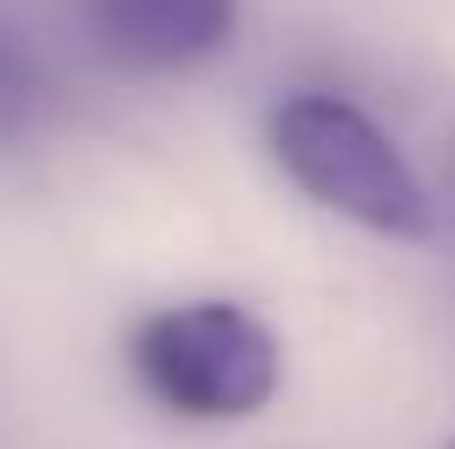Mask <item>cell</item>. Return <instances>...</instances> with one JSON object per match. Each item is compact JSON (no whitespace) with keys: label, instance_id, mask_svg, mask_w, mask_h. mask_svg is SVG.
Listing matches in <instances>:
<instances>
[{"label":"cell","instance_id":"4","mask_svg":"<svg viewBox=\"0 0 455 449\" xmlns=\"http://www.w3.org/2000/svg\"><path fill=\"white\" fill-rule=\"evenodd\" d=\"M34 113H40V73H34V60L13 46V34L0 27V139L27 132Z\"/></svg>","mask_w":455,"mask_h":449},{"label":"cell","instance_id":"3","mask_svg":"<svg viewBox=\"0 0 455 449\" xmlns=\"http://www.w3.org/2000/svg\"><path fill=\"white\" fill-rule=\"evenodd\" d=\"M86 20L119 67H198L238 34V0H86Z\"/></svg>","mask_w":455,"mask_h":449},{"label":"cell","instance_id":"1","mask_svg":"<svg viewBox=\"0 0 455 449\" xmlns=\"http://www.w3.org/2000/svg\"><path fill=\"white\" fill-rule=\"evenodd\" d=\"M271 152L297 179V192H310L337 219L410 245L435 231V205L396 139L337 92H291L271 113Z\"/></svg>","mask_w":455,"mask_h":449},{"label":"cell","instance_id":"2","mask_svg":"<svg viewBox=\"0 0 455 449\" xmlns=\"http://www.w3.org/2000/svg\"><path fill=\"white\" fill-rule=\"evenodd\" d=\"M132 370L179 416H251L277 397L284 350L277 331L244 304L205 298L152 311L132 331Z\"/></svg>","mask_w":455,"mask_h":449}]
</instances>
